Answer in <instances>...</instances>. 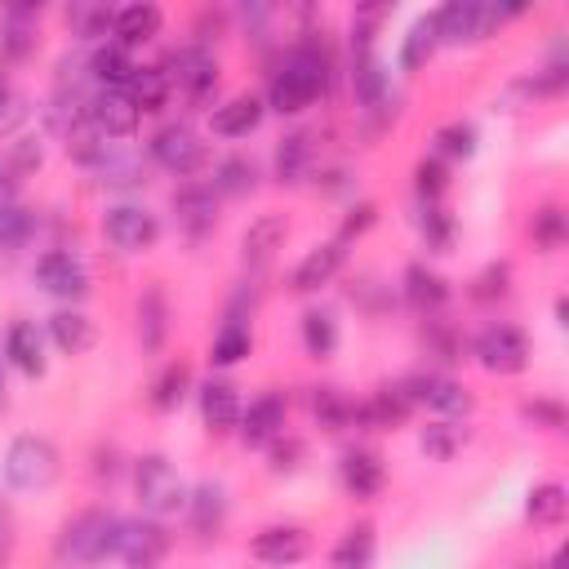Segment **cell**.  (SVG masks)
Wrapping results in <instances>:
<instances>
[{"label": "cell", "instance_id": "6da1fadb", "mask_svg": "<svg viewBox=\"0 0 569 569\" xmlns=\"http://www.w3.org/2000/svg\"><path fill=\"white\" fill-rule=\"evenodd\" d=\"M325 84H329V58H325L320 44L302 40V44L289 49V58L280 62V71L271 76L267 98H271V107L280 116H298L302 107H311L325 93Z\"/></svg>", "mask_w": 569, "mask_h": 569}, {"label": "cell", "instance_id": "7a4b0ae2", "mask_svg": "<svg viewBox=\"0 0 569 569\" xmlns=\"http://www.w3.org/2000/svg\"><path fill=\"white\" fill-rule=\"evenodd\" d=\"M120 516H111V511H102V507H89V511H80L76 520H67L62 525V533H58V565H71V569H89V565H98V560H107V556H116V542H120Z\"/></svg>", "mask_w": 569, "mask_h": 569}, {"label": "cell", "instance_id": "3957f363", "mask_svg": "<svg viewBox=\"0 0 569 569\" xmlns=\"http://www.w3.org/2000/svg\"><path fill=\"white\" fill-rule=\"evenodd\" d=\"M133 489H138V502H142V511H147L151 520L178 516V511L187 507V493H191L164 453L138 458V467H133Z\"/></svg>", "mask_w": 569, "mask_h": 569}, {"label": "cell", "instance_id": "277c9868", "mask_svg": "<svg viewBox=\"0 0 569 569\" xmlns=\"http://www.w3.org/2000/svg\"><path fill=\"white\" fill-rule=\"evenodd\" d=\"M0 471H4V480H9L13 489H44V485L58 476V449H53L49 436L27 431V436H18V440L4 449Z\"/></svg>", "mask_w": 569, "mask_h": 569}, {"label": "cell", "instance_id": "5b68a950", "mask_svg": "<svg viewBox=\"0 0 569 569\" xmlns=\"http://www.w3.org/2000/svg\"><path fill=\"white\" fill-rule=\"evenodd\" d=\"M476 360L489 373H520L529 365V338H525V329H516L507 320L485 325L480 338H476Z\"/></svg>", "mask_w": 569, "mask_h": 569}, {"label": "cell", "instance_id": "8992f818", "mask_svg": "<svg viewBox=\"0 0 569 569\" xmlns=\"http://www.w3.org/2000/svg\"><path fill=\"white\" fill-rule=\"evenodd\" d=\"M102 231H107V240L120 249V253H142V249H151L156 244V236H160V222H156V213L147 209V204H111L107 213H102Z\"/></svg>", "mask_w": 569, "mask_h": 569}, {"label": "cell", "instance_id": "52a82bcc", "mask_svg": "<svg viewBox=\"0 0 569 569\" xmlns=\"http://www.w3.org/2000/svg\"><path fill=\"white\" fill-rule=\"evenodd\" d=\"M164 76H169V84H178L187 98L200 102V98H209L213 84H218V58H213V49H204V44H182V49L169 53Z\"/></svg>", "mask_w": 569, "mask_h": 569}, {"label": "cell", "instance_id": "ba28073f", "mask_svg": "<svg viewBox=\"0 0 569 569\" xmlns=\"http://www.w3.org/2000/svg\"><path fill=\"white\" fill-rule=\"evenodd\" d=\"M36 284H40L44 293H53V298L80 302V298L89 293V267H84V258L71 253V249H49V253H40V262H36Z\"/></svg>", "mask_w": 569, "mask_h": 569}, {"label": "cell", "instance_id": "9c48e42d", "mask_svg": "<svg viewBox=\"0 0 569 569\" xmlns=\"http://www.w3.org/2000/svg\"><path fill=\"white\" fill-rule=\"evenodd\" d=\"M151 160L178 178H191L200 164H204V142L187 129V124H164L156 138H151Z\"/></svg>", "mask_w": 569, "mask_h": 569}, {"label": "cell", "instance_id": "30bf717a", "mask_svg": "<svg viewBox=\"0 0 569 569\" xmlns=\"http://www.w3.org/2000/svg\"><path fill=\"white\" fill-rule=\"evenodd\" d=\"M169 551V533L160 520H124L120 525V542H116V556L129 565V569H156Z\"/></svg>", "mask_w": 569, "mask_h": 569}, {"label": "cell", "instance_id": "8fae6325", "mask_svg": "<svg viewBox=\"0 0 569 569\" xmlns=\"http://www.w3.org/2000/svg\"><path fill=\"white\" fill-rule=\"evenodd\" d=\"M498 18H502V9H493V4H476V0H453V4L436 9L440 40H453V44H462V40H480Z\"/></svg>", "mask_w": 569, "mask_h": 569}, {"label": "cell", "instance_id": "7c38bea8", "mask_svg": "<svg viewBox=\"0 0 569 569\" xmlns=\"http://www.w3.org/2000/svg\"><path fill=\"white\" fill-rule=\"evenodd\" d=\"M405 387V396L413 400V405H427V409H436V413H467L471 409V396L453 382V378H445V373H413L409 382H400Z\"/></svg>", "mask_w": 569, "mask_h": 569}, {"label": "cell", "instance_id": "4fadbf2b", "mask_svg": "<svg viewBox=\"0 0 569 569\" xmlns=\"http://www.w3.org/2000/svg\"><path fill=\"white\" fill-rule=\"evenodd\" d=\"M173 213H178V227H182L187 236L213 231V222H218L213 187H209V182H182V187L173 191Z\"/></svg>", "mask_w": 569, "mask_h": 569}, {"label": "cell", "instance_id": "5bb4252c", "mask_svg": "<svg viewBox=\"0 0 569 569\" xmlns=\"http://www.w3.org/2000/svg\"><path fill=\"white\" fill-rule=\"evenodd\" d=\"M236 431L244 445H271L284 431V400L276 391H262L258 400H249V409H240Z\"/></svg>", "mask_w": 569, "mask_h": 569}, {"label": "cell", "instance_id": "9a60e30c", "mask_svg": "<svg viewBox=\"0 0 569 569\" xmlns=\"http://www.w3.org/2000/svg\"><path fill=\"white\" fill-rule=\"evenodd\" d=\"M89 120L102 138H129L138 129V107L124 98V89H98L89 102Z\"/></svg>", "mask_w": 569, "mask_h": 569}, {"label": "cell", "instance_id": "2e32d148", "mask_svg": "<svg viewBox=\"0 0 569 569\" xmlns=\"http://www.w3.org/2000/svg\"><path fill=\"white\" fill-rule=\"evenodd\" d=\"M338 480H342V489L351 498H373L382 489V480H387V467H382V458L373 449H347L338 458Z\"/></svg>", "mask_w": 569, "mask_h": 569}, {"label": "cell", "instance_id": "e0dca14e", "mask_svg": "<svg viewBox=\"0 0 569 569\" xmlns=\"http://www.w3.org/2000/svg\"><path fill=\"white\" fill-rule=\"evenodd\" d=\"M307 556V533L298 525H271L253 538V560L271 565V569H289Z\"/></svg>", "mask_w": 569, "mask_h": 569}, {"label": "cell", "instance_id": "ac0fdd59", "mask_svg": "<svg viewBox=\"0 0 569 569\" xmlns=\"http://www.w3.org/2000/svg\"><path fill=\"white\" fill-rule=\"evenodd\" d=\"M4 356L27 373V378H40L44 373V338L31 320H13L4 329Z\"/></svg>", "mask_w": 569, "mask_h": 569}, {"label": "cell", "instance_id": "d6986e66", "mask_svg": "<svg viewBox=\"0 0 569 569\" xmlns=\"http://www.w3.org/2000/svg\"><path fill=\"white\" fill-rule=\"evenodd\" d=\"M200 418H204V427L209 431H231L236 422H240V396H236V387L231 382H222V378H209L204 387H200Z\"/></svg>", "mask_w": 569, "mask_h": 569}, {"label": "cell", "instance_id": "ffe728a7", "mask_svg": "<svg viewBox=\"0 0 569 569\" xmlns=\"http://www.w3.org/2000/svg\"><path fill=\"white\" fill-rule=\"evenodd\" d=\"M338 267H342V244H316V249L293 267L289 284H293L298 293H316L320 284H329V280L338 276Z\"/></svg>", "mask_w": 569, "mask_h": 569}, {"label": "cell", "instance_id": "44dd1931", "mask_svg": "<svg viewBox=\"0 0 569 569\" xmlns=\"http://www.w3.org/2000/svg\"><path fill=\"white\" fill-rule=\"evenodd\" d=\"M405 298H409L422 316H440V307L449 302V284H445V276L431 271L427 262H413V267L405 271Z\"/></svg>", "mask_w": 569, "mask_h": 569}, {"label": "cell", "instance_id": "7402d4cb", "mask_svg": "<svg viewBox=\"0 0 569 569\" xmlns=\"http://www.w3.org/2000/svg\"><path fill=\"white\" fill-rule=\"evenodd\" d=\"M160 22H164V13L156 9V4H124V9H116V22H111V36H116V44H124V49H133V44H142V40H151L156 31H160Z\"/></svg>", "mask_w": 569, "mask_h": 569}, {"label": "cell", "instance_id": "603a6c76", "mask_svg": "<svg viewBox=\"0 0 569 569\" xmlns=\"http://www.w3.org/2000/svg\"><path fill=\"white\" fill-rule=\"evenodd\" d=\"M258 120H262V102L253 93H236L222 107H213V133L218 138H244L258 129Z\"/></svg>", "mask_w": 569, "mask_h": 569}, {"label": "cell", "instance_id": "cb8c5ba5", "mask_svg": "<svg viewBox=\"0 0 569 569\" xmlns=\"http://www.w3.org/2000/svg\"><path fill=\"white\" fill-rule=\"evenodd\" d=\"M49 338H53L58 351L84 356V351L93 347V320H89L84 311H76V307H62V311L49 316Z\"/></svg>", "mask_w": 569, "mask_h": 569}, {"label": "cell", "instance_id": "d4e9b609", "mask_svg": "<svg viewBox=\"0 0 569 569\" xmlns=\"http://www.w3.org/2000/svg\"><path fill=\"white\" fill-rule=\"evenodd\" d=\"M187 511H191V529H196L200 538L218 533L222 520H227V493H222V485H213V480L196 485V489L187 493Z\"/></svg>", "mask_w": 569, "mask_h": 569}, {"label": "cell", "instance_id": "484cf974", "mask_svg": "<svg viewBox=\"0 0 569 569\" xmlns=\"http://www.w3.org/2000/svg\"><path fill=\"white\" fill-rule=\"evenodd\" d=\"M409 409H413V400L405 396V387H378V391L356 409V422H360V427H396V422H405Z\"/></svg>", "mask_w": 569, "mask_h": 569}, {"label": "cell", "instance_id": "4316f807", "mask_svg": "<svg viewBox=\"0 0 569 569\" xmlns=\"http://www.w3.org/2000/svg\"><path fill=\"white\" fill-rule=\"evenodd\" d=\"M164 333H169V302H164V289L151 284L138 298V342H142V351H156L164 342Z\"/></svg>", "mask_w": 569, "mask_h": 569}, {"label": "cell", "instance_id": "83f0119b", "mask_svg": "<svg viewBox=\"0 0 569 569\" xmlns=\"http://www.w3.org/2000/svg\"><path fill=\"white\" fill-rule=\"evenodd\" d=\"M284 231H289V222H284L280 213H262L258 222H249V231H244V240H240V249H244V262L262 267V262H267V258L280 249Z\"/></svg>", "mask_w": 569, "mask_h": 569}, {"label": "cell", "instance_id": "f1b7e54d", "mask_svg": "<svg viewBox=\"0 0 569 569\" xmlns=\"http://www.w3.org/2000/svg\"><path fill=\"white\" fill-rule=\"evenodd\" d=\"M89 71H93V80L98 84H107V89H124L129 80H133V71H138V62H133V53L124 49V44H102L93 58H89Z\"/></svg>", "mask_w": 569, "mask_h": 569}, {"label": "cell", "instance_id": "f546056e", "mask_svg": "<svg viewBox=\"0 0 569 569\" xmlns=\"http://www.w3.org/2000/svg\"><path fill=\"white\" fill-rule=\"evenodd\" d=\"M169 76H164V67H138L133 71V80L124 84V98L138 107V116L142 111H160L164 102H169Z\"/></svg>", "mask_w": 569, "mask_h": 569}, {"label": "cell", "instance_id": "4dcf8cb0", "mask_svg": "<svg viewBox=\"0 0 569 569\" xmlns=\"http://www.w3.org/2000/svg\"><path fill=\"white\" fill-rule=\"evenodd\" d=\"M373 547H378L373 525H351V529L338 538V547H333V556H329V569H369V565H373Z\"/></svg>", "mask_w": 569, "mask_h": 569}, {"label": "cell", "instance_id": "1f68e13d", "mask_svg": "<svg viewBox=\"0 0 569 569\" xmlns=\"http://www.w3.org/2000/svg\"><path fill=\"white\" fill-rule=\"evenodd\" d=\"M356 400H347L338 387H311V413L320 418V427L329 431H342V427H356Z\"/></svg>", "mask_w": 569, "mask_h": 569}, {"label": "cell", "instance_id": "d6a6232c", "mask_svg": "<svg viewBox=\"0 0 569 569\" xmlns=\"http://www.w3.org/2000/svg\"><path fill=\"white\" fill-rule=\"evenodd\" d=\"M307 164H311V138L307 133H289L280 138L276 147V182H302L307 178Z\"/></svg>", "mask_w": 569, "mask_h": 569}, {"label": "cell", "instance_id": "836d02e7", "mask_svg": "<svg viewBox=\"0 0 569 569\" xmlns=\"http://www.w3.org/2000/svg\"><path fill=\"white\" fill-rule=\"evenodd\" d=\"M302 347H307L311 360L333 356V347H338V320L329 311H320V307L302 311Z\"/></svg>", "mask_w": 569, "mask_h": 569}, {"label": "cell", "instance_id": "e575fe53", "mask_svg": "<svg viewBox=\"0 0 569 569\" xmlns=\"http://www.w3.org/2000/svg\"><path fill=\"white\" fill-rule=\"evenodd\" d=\"M209 187L222 191V196H244V191L258 187V169H253V160H244V156H227V160L213 164V182H209Z\"/></svg>", "mask_w": 569, "mask_h": 569}, {"label": "cell", "instance_id": "d590c367", "mask_svg": "<svg viewBox=\"0 0 569 569\" xmlns=\"http://www.w3.org/2000/svg\"><path fill=\"white\" fill-rule=\"evenodd\" d=\"M98 182H107V187H133V182H142L147 178V169H142V160L138 156H124V151H102L98 156Z\"/></svg>", "mask_w": 569, "mask_h": 569}, {"label": "cell", "instance_id": "8d00e7d4", "mask_svg": "<svg viewBox=\"0 0 569 569\" xmlns=\"http://www.w3.org/2000/svg\"><path fill=\"white\" fill-rule=\"evenodd\" d=\"M436 44H440V27H436V13H427V18H418V22L409 27L405 49H400V62H405V67H422V62L436 53Z\"/></svg>", "mask_w": 569, "mask_h": 569}, {"label": "cell", "instance_id": "74e56055", "mask_svg": "<svg viewBox=\"0 0 569 569\" xmlns=\"http://www.w3.org/2000/svg\"><path fill=\"white\" fill-rule=\"evenodd\" d=\"M249 347H253L249 325L227 320V325L213 333V351H209V360H213V365H236V360H244V356H249Z\"/></svg>", "mask_w": 569, "mask_h": 569}, {"label": "cell", "instance_id": "f35d334b", "mask_svg": "<svg viewBox=\"0 0 569 569\" xmlns=\"http://www.w3.org/2000/svg\"><path fill=\"white\" fill-rule=\"evenodd\" d=\"M565 507H569V498H565V485H538L533 493H529V502H525V516L533 520V525H560L565 520Z\"/></svg>", "mask_w": 569, "mask_h": 569}, {"label": "cell", "instance_id": "ab89813d", "mask_svg": "<svg viewBox=\"0 0 569 569\" xmlns=\"http://www.w3.org/2000/svg\"><path fill=\"white\" fill-rule=\"evenodd\" d=\"M31 231H36V218H31V209L0 200V249H4V253L22 249V244L31 240Z\"/></svg>", "mask_w": 569, "mask_h": 569}, {"label": "cell", "instance_id": "60d3db41", "mask_svg": "<svg viewBox=\"0 0 569 569\" xmlns=\"http://www.w3.org/2000/svg\"><path fill=\"white\" fill-rule=\"evenodd\" d=\"M67 22L80 40H93V36H107L111 22H116V9L111 4H71L67 9Z\"/></svg>", "mask_w": 569, "mask_h": 569}, {"label": "cell", "instance_id": "b9f144b4", "mask_svg": "<svg viewBox=\"0 0 569 569\" xmlns=\"http://www.w3.org/2000/svg\"><path fill=\"white\" fill-rule=\"evenodd\" d=\"M187 382H191V373H187V365H182V360L164 365V373L151 382V405H156V409H173V405L182 400Z\"/></svg>", "mask_w": 569, "mask_h": 569}, {"label": "cell", "instance_id": "7bdbcfd3", "mask_svg": "<svg viewBox=\"0 0 569 569\" xmlns=\"http://www.w3.org/2000/svg\"><path fill=\"white\" fill-rule=\"evenodd\" d=\"M529 231H533V244H538V249L556 253V249L565 244V213H560V204H547V209H538Z\"/></svg>", "mask_w": 569, "mask_h": 569}, {"label": "cell", "instance_id": "ee69618b", "mask_svg": "<svg viewBox=\"0 0 569 569\" xmlns=\"http://www.w3.org/2000/svg\"><path fill=\"white\" fill-rule=\"evenodd\" d=\"M356 93H360V102H365L369 111H378V107L387 102V98H382V93H387V80H382L378 62H373L369 53L356 62Z\"/></svg>", "mask_w": 569, "mask_h": 569}, {"label": "cell", "instance_id": "f6af8a7d", "mask_svg": "<svg viewBox=\"0 0 569 569\" xmlns=\"http://www.w3.org/2000/svg\"><path fill=\"white\" fill-rule=\"evenodd\" d=\"M462 440H467V431H462V427H453V422H436V427H427V431H422V449H427L431 458H440V462H445V458H453Z\"/></svg>", "mask_w": 569, "mask_h": 569}, {"label": "cell", "instance_id": "bcb514c9", "mask_svg": "<svg viewBox=\"0 0 569 569\" xmlns=\"http://www.w3.org/2000/svg\"><path fill=\"white\" fill-rule=\"evenodd\" d=\"M418 227H422V236H427L431 249H449V244H453V218H449L440 204H422Z\"/></svg>", "mask_w": 569, "mask_h": 569}, {"label": "cell", "instance_id": "7dc6e473", "mask_svg": "<svg viewBox=\"0 0 569 569\" xmlns=\"http://www.w3.org/2000/svg\"><path fill=\"white\" fill-rule=\"evenodd\" d=\"M422 342H427V351H436L440 360H462V347H458V338H453V329L440 320V316H427V329H422Z\"/></svg>", "mask_w": 569, "mask_h": 569}, {"label": "cell", "instance_id": "c3c4849f", "mask_svg": "<svg viewBox=\"0 0 569 569\" xmlns=\"http://www.w3.org/2000/svg\"><path fill=\"white\" fill-rule=\"evenodd\" d=\"M436 142H440L445 156H471V151H476V129L458 120V124H445Z\"/></svg>", "mask_w": 569, "mask_h": 569}, {"label": "cell", "instance_id": "681fc988", "mask_svg": "<svg viewBox=\"0 0 569 569\" xmlns=\"http://www.w3.org/2000/svg\"><path fill=\"white\" fill-rule=\"evenodd\" d=\"M525 418H529L533 427H547V431H565V409H560V400H547V396H538L533 405H525Z\"/></svg>", "mask_w": 569, "mask_h": 569}, {"label": "cell", "instance_id": "f907efd6", "mask_svg": "<svg viewBox=\"0 0 569 569\" xmlns=\"http://www.w3.org/2000/svg\"><path fill=\"white\" fill-rule=\"evenodd\" d=\"M413 178H418V182H413V187H418V196H422L427 204H436V196L445 191V164H440V160H422Z\"/></svg>", "mask_w": 569, "mask_h": 569}, {"label": "cell", "instance_id": "816d5d0a", "mask_svg": "<svg viewBox=\"0 0 569 569\" xmlns=\"http://www.w3.org/2000/svg\"><path fill=\"white\" fill-rule=\"evenodd\" d=\"M507 280H511L507 262H493V267H489V271L476 280V298H493V293L502 298V293H507Z\"/></svg>", "mask_w": 569, "mask_h": 569}, {"label": "cell", "instance_id": "f5cc1de1", "mask_svg": "<svg viewBox=\"0 0 569 569\" xmlns=\"http://www.w3.org/2000/svg\"><path fill=\"white\" fill-rule=\"evenodd\" d=\"M298 453H302V445H298V440H284V445H276V449H271V458H276V471L293 467L289 458H298Z\"/></svg>", "mask_w": 569, "mask_h": 569}, {"label": "cell", "instance_id": "db71d44e", "mask_svg": "<svg viewBox=\"0 0 569 569\" xmlns=\"http://www.w3.org/2000/svg\"><path fill=\"white\" fill-rule=\"evenodd\" d=\"M356 213H360V218H347V227H342V236H351V231H356V236H360V231H365V227H369V222H373V204H360V209H356Z\"/></svg>", "mask_w": 569, "mask_h": 569}, {"label": "cell", "instance_id": "11a10c76", "mask_svg": "<svg viewBox=\"0 0 569 569\" xmlns=\"http://www.w3.org/2000/svg\"><path fill=\"white\" fill-rule=\"evenodd\" d=\"M520 569H565V551H551L547 560H533V565H520Z\"/></svg>", "mask_w": 569, "mask_h": 569}, {"label": "cell", "instance_id": "9f6ffc18", "mask_svg": "<svg viewBox=\"0 0 569 569\" xmlns=\"http://www.w3.org/2000/svg\"><path fill=\"white\" fill-rule=\"evenodd\" d=\"M4 529H9V520H4V507H0V542H4Z\"/></svg>", "mask_w": 569, "mask_h": 569}, {"label": "cell", "instance_id": "6f0895ef", "mask_svg": "<svg viewBox=\"0 0 569 569\" xmlns=\"http://www.w3.org/2000/svg\"><path fill=\"white\" fill-rule=\"evenodd\" d=\"M4 102H9V89H4V80H0V107H4Z\"/></svg>", "mask_w": 569, "mask_h": 569}, {"label": "cell", "instance_id": "680465c9", "mask_svg": "<svg viewBox=\"0 0 569 569\" xmlns=\"http://www.w3.org/2000/svg\"><path fill=\"white\" fill-rule=\"evenodd\" d=\"M0 405H4V378H0Z\"/></svg>", "mask_w": 569, "mask_h": 569}]
</instances>
